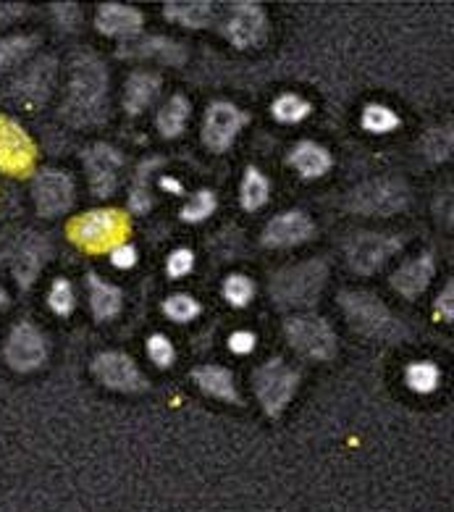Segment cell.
<instances>
[{
  "label": "cell",
  "instance_id": "obj_1",
  "mask_svg": "<svg viewBox=\"0 0 454 512\" xmlns=\"http://www.w3.org/2000/svg\"><path fill=\"white\" fill-rule=\"evenodd\" d=\"M105 95H108V74L92 53L74 58L69 77V95L63 113L74 124H92L103 116Z\"/></svg>",
  "mask_w": 454,
  "mask_h": 512
},
{
  "label": "cell",
  "instance_id": "obj_2",
  "mask_svg": "<svg viewBox=\"0 0 454 512\" xmlns=\"http://www.w3.org/2000/svg\"><path fill=\"white\" fill-rule=\"evenodd\" d=\"M339 302H342L344 316L350 318L352 329L365 337L381 339V342H399L407 337L402 321L378 297L368 292H342Z\"/></svg>",
  "mask_w": 454,
  "mask_h": 512
},
{
  "label": "cell",
  "instance_id": "obj_3",
  "mask_svg": "<svg viewBox=\"0 0 454 512\" xmlns=\"http://www.w3.org/2000/svg\"><path fill=\"white\" fill-rule=\"evenodd\" d=\"M326 276L329 271L323 260H305L273 276L271 295L281 308H308L321 297Z\"/></svg>",
  "mask_w": 454,
  "mask_h": 512
},
{
  "label": "cell",
  "instance_id": "obj_4",
  "mask_svg": "<svg viewBox=\"0 0 454 512\" xmlns=\"http://www.w3.org/2000/svg\"><path fill=\"white\" fill-rule=\"evenodd\" d=\"M69 239L87 253H105L124 245L129 237V221L119 211H90L69 224Z\"/></svg>",
  "mask_w": 454,
  "mask_h": 512
},
{
  "label": "cell",
  "instance_id": "obj_5",
  "mask_svg": "<svg viewBox=\"0 0 454 512\" xmlns=\"http://www.w3.org/2000/svg\"><path fill=\"white\" fill-rule=\"evenodd\" d=\"M410 203V190L405 182L389 179V176H378L371 182L360 184L350 197V205L355 213L363 216H394V213L405 211Z\"/></svg>",
  "mask_w": 454,
  "mask_h": 512
},
{
  "label": "cell",
  "instance_id": "obj_6",
  "mask_svg": "<svg viewBox=\"0 0 454 512\" xmlns=\"http://www.w3.org/2000/svg\"><path fill=\"white\" fill-rule=\"evenodd\" d=\"M50 355L48 339L37 329L35 323L21 321L16 323L11 334H8L6 344H3V360L8 368H14L16 373H32L45 365Z\"/></svg>",
  "mask_w": 454,
  "mask_h": 512
},
{
  "label": "cell",
  "instance_id": "obj_7",
  "mask_svg": "<svg viewBox=\"0 0 454 512\" xmlns=\"http://www.w3.org/2000/svg\"><path fill=\"white\" fill-rule=\"evenodd\" d=\"M255 394H258L260 405L266 407L268 415H281V410L292 402L300 376L281 360H268L255 371Z\"/></svg>",
  "mask_w": 454,
  "mask_h": 512
},
{
  "label": "cell",
  "instance_id": "obj_8",
  "mask_svg": "<svg viewBox=\"0 0 454 512\" xmlns=\"http://www.w3.org/2000/svg\"><path fill=\"white\" fill-rule=\"evenodd\" d=\"M287 339L302 358L331 360L336 355V334L323 318H292L287 321Z\"/></svg>",
  "mask_w": 454,
  "mask_h": 512
},
{
  "label": "cell",
  "instance_id": "obj_9",
  "mask_svg": "<svg viewBox=\"0 0 454 512\" xmlns=\"http://www.w3.org/2000/svg\"><path fill=\"white\" fill-rule=\"evenodd\" d=\"M32 197L40 216L58 218L69 211L74 203V182L69 174L58 169H45L32 182Z\"/></svg>",
  "mask_w": 454,
  "mask_h": 512
},
{
  "label": "cell",
  "instance_id": "obj_10",
  "mask_svg": "<svg viewBox=\"0 0 454 512\" xmlns=\"http://www.w3.org/2000/svg\"><path fill=\"white\" fill-rule=\"evenodd\" d=\"M268 22L258 3H234L224 19V35L231 45L247 50L266 40Z\"/></svg>",
  "mask_w": 454,
  "mask_h": 512
},
{
  "label": "cell",
  "instance_id": "obj_11",
  "mask_svg": "<svg viewBox=\"0 0 454 512\" xmlns=\"http://www.w3.org/2000/svg\"><path fill=\"white\" fill-rule=\"evenodd\" d=\"M92 373L100 384L113 392H142L147 386L137 363L124 352H100L98 358L92 360Z\"/></svg>",
  "mask_w": 454,
  "mask_h": 512
},
{
  "label": "cell",
  "instance_id": "obj_12",
  "mask_svg": "<svg viewBox=\"0 0 454 512\" xmlns=\"http://www.w3.org/2000/svg\"><path fill=\"white\" fill-rule=\"evenodd\" d=\"M402 250V239L389 234H357L347 247V260L357 274H376L386 260Z\"/></svg>",
  "mask_w": 454,
  "mask_h": 512
},
{
  "label": "cell",
  "instance_id": "obj_13",
  "mask_svg": "<svg viewBox=\"0 0 454 512\" xmlns=\"http://www.w3.org/2000/svg\"><path fill=\"white\" fill-rule=\"evenodd\" d=\"M35 142L16 121L0 116V171L21 176L35 163Z\"/></svg>",
  "mask_w": 454,
  "mask_h": 512
},
{
  "label": "cell",
  "instance_id": "obj_14",
  "mask_svg": "<svg viewBox=\"0 0 454 512\" xmlns=\"http://www.w3.org/2000/svg\"><path fill=\"white\" fill-rule=\"evenodd\" d=\"M247 124V113L239 111L234 103H226V100H218L205 113L203 124V140L210 150H226L231 142L237 140V134L242 132V127Z\"/></svg>",
  "mask_w": 454,
  "mask_h": 512
},
{
  "label": "cell",
  "instance_id": "obj_15",
  "mask_svg": "<svg viewBox=\"0 0 454 512\" xmlns=\"http://www.w3.org/2000/svg\"><path fill=\"white\" fill-rule=\"evenodd\" d=\"M121 166H124V158L116 148L98 142L92 145L87 153H84V169L90 176V190L95 197H108L113 195L116 184H119Z\"/></svg>",
  "mask_w": 454,
  "mask_h": 512
},
{
  "label": "cell",
  "instance_id": "obj_16",
  "mask_svg": "<svg viewBox=\"0 0 454 512\" xmlns=\"http://www.w3.org/2000/svg\"><path fill=\"white\" fill-rule=\"evenodd\" d=\"M53 82H56V61L40 58L11 85V100L24 108L40 106L42 100H48Z\"/></svg>",
  "mask_w": 454,
  "mask_h": 512
},
{
  "label": "cell",
  "instance_id": "obj_17",
  "mask_svg": "<svg viewBox=\"0 0 454 512\" xmlns=\"http://www.w3.org/2000/svg\"><path fill=\"white\" fill-rule=\"evenodd\" d=\"M48 258V239L40 237V234H27V237H21L19 245H16L14 250V258H11V271H14L16 284H19L21 289L32 287L42 268H45V263H48Z\"/></svg>",
  "mask_w": 454,
  "mask_h": 512
},
{
  "label": "cell",
  "instance_id": "obj_18",
  "mask_svg": "<svg viewBox=\"0 0 454 512\" xmlns=\"http://www.w3.org/2000/svg\"><path fill=\"white\" fill-rule=\"evenodd\" d=\"M313 237V221L305 213L289 211L281 213L266 226L263 232V245L268 247H294L308 242Z\"/></svg>",
  "mask_w": 454,
  "mask_h": 512
},
{
  "label": "cell",
  "instance_id": "obj_19",
  "mask_svg": "<svg viewBox=\"0 0 454 512\" xmlns=\"http://www.w3.org/2000/svg\"><path fill=\"white\" fill-rule=\"evenodd\" d=\"M95 27L108 37H137L142 29V14L132 6H121V3H103L95 14Z\"/></svg>",
  "mask_w": 454,
  "mask_h": 512
},
{
  "label": "cell",
  "instance_id": "obj_20",
  "mask_svg": "<svg viewBox=\"0 0 454 512\" xmlns=\"http://www.w3.org/2000/svg\"><path fill=\"white\" fill-rule=\"evenodd\" d=\"M434 279V258L431 255H420V258L410 260L405 266L399 268L397 274L392 276V284L399 295L407 297V300H415L428 289Z\"/></svg>",
  "mask_w": 454,
  "mask_h": 512
},
{
  "label": "cell",
  "instance_id": "obj_21",
  "mask_svg": "<svg viewBox=\"0 0 454 512\" xmlns=\"http://www.w3.org/2000/svg\"><path fill=\"white\" fill-rule=\"evenodd\" d=\"M158 92H161V79L150 74V71H137L129 77L126 82V92H124V108L126 113H132V116H140L145 113V108L158 98Z\"/></svg>",
  "mask_w": 454,
  "mask_h": 512
},
{
  "label": "cell",
  "instance_id": "obj_22",
  "mask_svg": "<svg viewBox=\"0 0 454 512\" xmlns=\"http://www.w3.org/2000/svg\"><path fill=\"white\" fill-rule=\"evenodd\" d=\"M121 56L153 58V61H161V64L179 66L187 61V50L179 43H174V40H168V37H150V40H142V43L132 45V48H124Z\"/></svg>",
  "mask_w": 454,
  "mask_h": 512
},
{
  "label": "cell",
  "instance_id": "obj_23",
  "mask_svg": "<svg viewBox=\"0 0 454 512\" xmlns=\"http://www.w3.org/2000/svg\"><path fill=\"white\" fill-rule=\"evenodd\" d=\"M192 379L197 381V386L203 389L208 397L224 402H239L237 384H234V376L226 368H218V365H203L192 373Z\"/></svg>",
  "mask_w": 454,
  "mask_h": 512
},
{
  "label": "cell",
  "instance_id": "obj_24",
  "mask_svg": "<svg viewBox=\"0 0 454 512\" xmlns=\"http://www.w3.org/2000/svg\"><path fill=\"white\" fill-rule=\"evenodd\" d=\"M166 19L189 29H205L216 22V6L205 0H184V3H166Z\"/></svg>",
  "mask_w": 454,
  "mask_h": 512
},
{
  "label": "cell",
  "instance_id": "obj_25",
  "mask_svg": "<svg viewBox=\"0 0 454 512\" xmlns=\"http://www.w3.org/2000/svg\"><path fill=\"white\" fill-rule=\"evenodd\" d=\"M292 166L302 174V179H318L331 169L329 150L315 145V142H300L289 155Z\"/></svg>",
  "mask_w": 454,
  "mask_h": 512
},
{
  "label": "cell",
  "instance_id": "obj_26",
  "mask_svg": "<svg viewBox=\"0 0 454 512\" xmlns=\"http://www.w3.org/2000/svg\"><path fill=\"white\" fill-rule=\"evenodd\" d=\"M90 281V308L92 316L98 318V321H108L121 310V292L119 287H113L108 281L100 279L98 274L87 276Z\"/></svg>",
  "mask_w": 454,
  "mask_h": 512
},
{
  "label": "cell",
  "instance_id": "obj_27",
  "mask_svg": "<svg viewBox=\"0 0 454 512\" xmlns=\"http://www.w3.org/2000/svg\"><path fill=\"white\" fill-rule=\"evenodd\" d=\"M189 119V103L184 95H174V98L168 100L166 106L158 111V132L168 140H174L179 134L184 132Z\"/></svg>",
  "mask_w": 454,
  "mask_h": 512
},
{
  "label": "cell",
  "instance_id": "obj_28",
  "mask_svg": "<svg viewBox=\"0 0 454 512\" xmlns=\"http://www.w3.org/2000/svg\"><path fill=\"white\" fill-rule=\"evenodd\" d=\"M32 48H35V40H32V37H3V40H0V77L8 74L11 69H16V66L32 53Z\"/></svg>",
  "mask_w": 454,
  "mask_h": 512
},
{
  "label": "cell",
  "instance_id": "obj_29",
  "mask_svg": "<svg viewBox=\"0 0 454 512\" xmlns=\"http://www.w3.org/2000/svg\"><path fill=\"white\" fill-rule=\"evenodd\" d=\"M268 179L260 174L258 169H247L245 179H242V205H245V211H258L263 205L268 203Z\"/></svg>",
  "mask_w": 454,
  "mask_h": 512
},
{
  "label": "cell",
  "instance_id": "obj_30",
  "mask_svg": "<svg viewBox=\"0 0 454 512\" xmlns=\"http://www.w3.org/2000/svg\"><path fill=\"white\" fill-rule=\"evenodd\" d=\"M405 381L415 394H431L439 386V368L434 363H428V360L410 363L405 371Z\"/></svg>",
  "mask_w": 454,
  "mask_h": 512
},
{
  "label": "cell",
  "instance_id": "obj_31",
  "mask_svg": "<svg viewBox=\"0 0 454 512\" xmlns=\"http://www.w3.org/2000/svg\"><path fill=\"white\" fill-rule=\"evenodd\" d=\"M271 111L281 124H297V121L308 119L310 103L305 98H297V95H281V98L273 100Z\"/></svg>",
  "mask_w": 454,
  "mask_h": 512
},
{
  "label": "cell",
  "instance_id": "obj_32",
  "mask_svg": "<svg viewBox=\"0 0 454 512\" xmlns=\"http://www.w3.org/2000/svg\"><path fill=\"white\" fill-rule=\"evenodd\" d=\"M363 127L373 134H386L399 127V116L392 108L371 103V106L363 111Z\"/></svg>",
  "mask_w": 454,
  "mask_h": 512
},
{
  "label": "cell",
  "instance_id": "obj_33",
  "mask_svg": "<svg viewBox=\"0 0 454 512\" xmlns=\"http://www.w3.org/2000/svg\"><path fill=\"white\" fill-rule=\"evenodd\" d=\"M420 148L426 153L428 161H447L452 153V132L449 129H431L423 134Z\"/></svg>",
  "mask_w": 454,
  "mask_h": 512
},
{
  "label": "cell",
  "instance_id": "obj_34",
  "mask_svg": "<svg viewBox=\"0 0 454 512\" xmlns=\"http://www.w3.org/2000/svg\"><path fill=\"white\" fill-rule=\"evenodd\" d=\"M213 211H216V195L203 190V192H197V195L184 205L182 221H187V224H200V221L213 216Z\"/></svg>",
  "mask_w": 454,
  "mask_h": 512
},
{
  "label": "cell",
  "instance_id": "obj_35",
  "mask_svg": "<svg viewBox=\"0 0 454 512\" xmlns=\"http://www.w3.org/2000/svg\"><path fill=\"white\" fill-rule=\"evenodd\" d=\"M163 313H166L171 321L176 323H187L195 316H200V302L189 295H174L163 302Z\"/></svg>",
  "mask_w": 454,
  "mask_h": 512
},
{
  "label": "cell",
  "instance_id": "obj_36",
  "mask_svg": "<svg viewBox=\"0 0 454 512\" xmlns=\"http://www.w3.org/2000/svg\"><path fill=\"white\" fill-rule=\"evenodd\" d=\"M255 295V284L247 276L234 274L224 281V297L234 305V308H245L247 302Z\"/></svg>",
  "mask_w": 454,
  "mask_h": 512
},
{
  "label": "cell",
  "instance_id": "obj_37",
  "mask_svg": "<svg viewBox=\"0 0 454 512\" xmlns=\"http://www.w3.org/2000/svg\"><path fill=\"white\" fill-rule=\"evenodd\" d=\"M74 287H71L66 279H56L53 281V287H50V295H48V305L53 308V313L58 316H69L71 310H74Z\"/></svg>",
  "mask_w": 454,
  "mask_h": 512
},
{
  "label": "cell",
  "instance_id": "obj_38",
  "mask_svg": "<svg viewBox=\"0 0 454 512\" xmlns=\"http://www.w3.org/2000/svg\"><path fill=\"white\" fill-rule=\"evenodd\" d=\"M147 355H150V360H153L158 368H168L176 358L174 347H171V342H168L163 334H155V337L147 339Z\"/></svg>",
  "mask_w": 454,
  "mask_h": 512
},
{
  "label": "cell",
  "instance_id": "obj_39",
  "mask_svg": "<svg viewBox=\"0 0 454 512\" xmlns=\"http://www.w3.org/2000/svg\"><path fill=\"white\" fill-rule=\"evenodd\" d=\"M192 268H195V255L189 253V250H176V253L168 255V263H166L168 276L182 279V276H187Z\"/></svg>",
  "mask_w": 454,
  "mask_h": 512
},
{
  "label": "cell",
  "instance_id": "obj_40",
  "mask_svg": "<svg viewBox=\"0 0 454 512\" xmlns=\"http://www.w3.org/2000/svg\"><path fill=\"white\" fill-rule=\"evenodd\" d=\"M111 263L116 268H132L134 263H137V250H134L129 242H124V245H119V247H113Z\"/></svg>",
  "mask_w": 454,
  "mask_h": 512
},
{
  "label": "cell",
  "instance_id": "obj_41",
  "mask_svg": "<svg viewBox=\"0 0 454 512\" xmlns=\"http://www.w3.org/2000/svg\"><path fill=\"white\" fill-rule=\"evenodd\" d=\"M255 334L252 331H234L229 337V350L237 352V355H247V352H252V347H255Z\"/></svg>",
  "mask_w": 454,
  "mask_h": 512
},
{
  "label": "cell",
  "instance_id": "obj_42",
  "mask_svg": "<svg viewBox=\"0 0 454 512\" xmlns=\"http://www.w3.org/2000/svg\"><path fill=\"white\" fill-rule=\"evenodd\" d=\"M129 208H132L134 213H147L150 208H153V197H150V192L145 190V187H134V192L129 195Z\"/></svg>",
  "mask_w": 454,
  "mask_h": 512
},
{
  "label": "cell",
  "instance_id": "obj_43",
  "mask_svg": "<svg viewBox=\"0 0 454 512\" xmlns=\"http://www.w3.org/2000/svg\"><path fill=\"white\" fill-rule=\"evenodd\" d=\"M452 302H454V284H447V289H444V292L439 295V300H436V313H439L444 321H452L454 318Z\"/></svg>",
  "mask_w": 454,
  "mask_h": 512
},
{
  "label": "cell",
  "instance_id": "obj_44",
  "mask_svg": "<svg viewBox=\"0 0 454 512\" xmlns=\"http://www.w3.org/2000/svg\"><path fill=\"white\" fill-rule=\"evenodd\" d=\"M56 8V16H58V22H61V27H66V29H74L77 27V22H79V11H77V6H53Z\"/></svg>",
  "mask_w": 454,
  "mask_h": 512
},
{
  "label": "cell",
  "instance_id": "obj_45",
  "mask_svg": "<svg viewBox=\"0 0 454 512\" xmlns=\"http://www.w3.org/2000/svg\"><path fill=\"white\" fill-rule=\"evenodd\" d=\"M21 14H24V6H3V3H0V27H3V24H11L16 16Z\"/></svg>",
  "mask_w": 454,
  "mask_h": 512
},
{
  "label": "cell",
  "instance_id": "obj_46",
  "mask_svg": "<svg viewBox=\"0 0 454 512\" xmlns=\"http://www.w3.org/2000/svg\"><path fill=\"white\" fill-rule=\"evenodd\" d=\"M161 187L163 190H171V192H182V184L176 182V179H161Z\"/></svg>",
  "mask_w": 454,
  "mask_h": 512
},
{
  "label": "cell",
  "instance_id": "obj_47",
  "mask_svg": "<svg viewBox=\"0 0 454 512\" xmlns=\"http://www.w3.org/2000/svg\"><path fill=\"white\" fill-rule=\"evenodd\" d=\"M8 308V292L3 289V284H0V310Z\"/></svg>",
  "mask_w": 454,
  "mask_h": 512
}]
</instances>
